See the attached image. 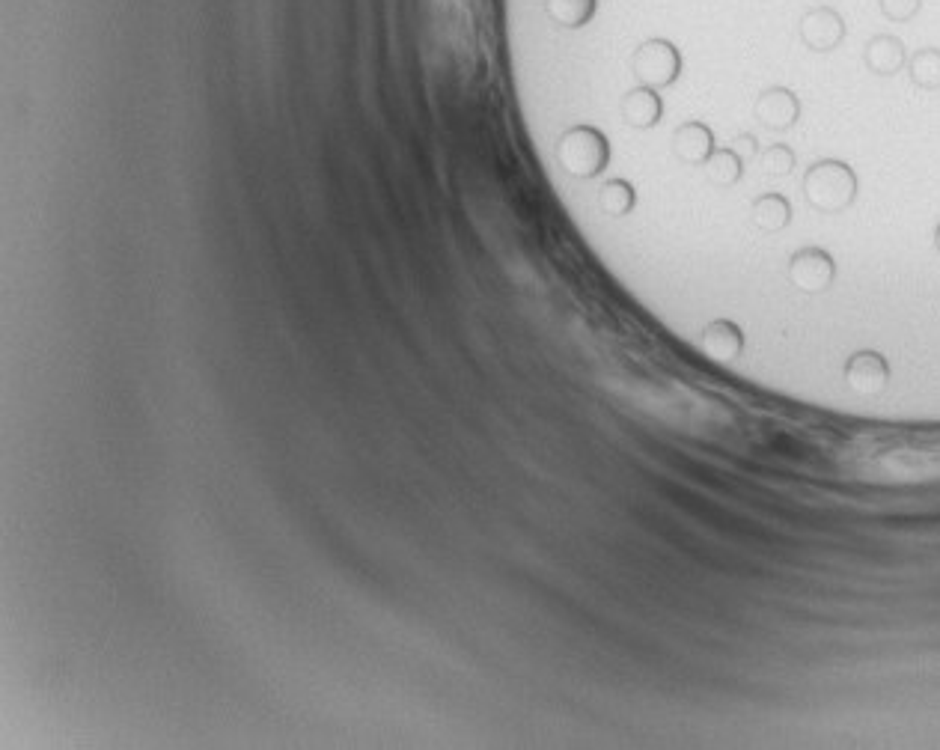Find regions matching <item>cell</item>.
I'll return each instance as SVG.
<instances>
[{"label":"cell","mask_w":940,"mask_h":750,"mask_svg":"<svg viewBox=\"0 0 940 750\" xmlns=\"http://www.w3.org/2000/svg\"><path fill=\"white\" fill-rule=\"evenodd\" d=\"M801 39L813 51H833L845 39V21L836 9L816 6L801 18Z\"/></svg>","instance_id":"cell-6"},{"label":"cell","mask_w":940,"mask_h":750,"mask_svg":"<svg viewBox=\"0 0 940 750\" xmlns=\"http://www.w3.org/2000/svg\"><path fill=\"white\" fill-rule=\"evenodd\" d=\"M878 3L890 21H911L923 6V0H878Z\"/></svg>","instance_id":"cell-18"},{"label":"cell","mask_w":940,"mask_h":750,"mask_svg":"<svg viewBox=\"0 0 940 750\" xmlns=\"http://www.w3.org/2000/svg\"><path fill=\"white\" fill-rule=\"evenodd\" d=\"M548 12L563 27H584L595 12V0H548Z\"/></svg>","instance_id":"cell-16"},{"label":"cell","mask_w":940,"mask_h":750,"mask_svg":"<svg viewBox=\"0 0 940 750\" xmlns=\"http://www.w3.org/2000/svg\"><path fill=\"white\" fill-rule=\"evenodd\" d=\"M750 215L762 233H780L792 224V203L783 194H762L756 197Z\"/></svg>","instance_id":"cell-13"},{"label":"cell","mask_w":940,"mask_h":750,"mask_svg":"<svg viewBox=\"0 0 940 750\" xmlns=\"http://www.w3.org/2000/svg\"><path fill=\"white\" fill-rule=\"evenodd\" d=\"M557 158L560 164L578 176V179H592L598 176L607 161H610V143L607 137L592 128V125H575L569 128L563 137H560V146H557Z\"/></svg>","instance_id":"cell-2"},{"label":"cell","mask_w":940,"mask_h":750,"mask_svg":"<svg viewBox=\"0 0 940 750\" xmlns=\"http://www.w3.org/2000/svg\"><path fill=\"white\" fill-rule=\"evenodd\" d=\"M634 203H637V194H634L631 182H625V179H610L598 191V206L604 215H613V218L628 215L634 209Z\"/></svg>","instance_id":"cell-14"},{"label":"cell","mask_w":940,"mask_h":750,"mask_svg":"<svg viewBox=\"0 0 940 750\" xmlns=\"http://www.w3.org/2000/svg\"><path fill=\"white\" fill-rule=\"evenodd\" d=\"M759 164L768 176H789L795 170V152L786 143H771L759 155Z\"/></svg>","instance_id":"cell-17"},{"label":"cell","mask_w":940,"mask_h":750,"mask_svg":"<svg viewBox=\"0 0 940 750\" xmlns=\"http://www.w3.org/2000/svg\"><path fill=\"white\" fill-rule=\"evenodd\" d=\"M756 120L765 128L774 131H786L798 123L801 117V102L789 87H768L759 99H756Z\"/></svg>","instance_id":"cell-7"},{"label":"cell","mask_w":940,"mask_h":750,"mask_svg":"<svg viewBox=\"0 0 940 750\" xmlns=\"http://www.w3.org/2000/svg\"><path fill=\"white\" fill-rule=\"evenodd\" d=\"M804 194H807L813 209H819L824 215H839L857 197V176H854V170L845 161L824 158V161H816L807 170Z\"/></svg>","instance_id":"cell-1"},{"label":"cell","mask_w":940,"mask_h":750,"mask_svg":"<svg viewBox=\"0 0 940 750\" xmlns=\"http://www.w3.org/2000/svg\"><path fill=\"white\" fill-rule=\"evenodd\" d=\"M661 114H664V102L658 96V90L652 87H637L631 90L625 99H622V117L625 123L634 125V128H652V125L661 123Z\"/></svg>","instance_id":"cell-11"},{"label":"cell","mask_w":940,"mask_h":750,"mask_svg":"<svg viewBox=\"0 0 940 750\" xmlns=\"http://www.w3.org/2000/svg\"><path fill=\"white\" fill-rule=\"evenodd\" d=\"M863 60H866L869 72H875V75H896V72L905 69L908 51H905V42L899 36L881 33V36L866 42Z\"/></svg>","instance_id":"cell-9"},{"label":"cell","mask_w":940,"mask_h":750,"mask_svg":"<svg viewBox=\"0 0 940 750\" xmlns=\"http://www.w3.org/2000/svg\"><path fill=\"white\" fill-rule=\"evenodd\" d=\"M700 346H703V352L711 361L729 364V361H735L744 352V331L732 319H714V322H708L703 328Z\"/></svg>","instance_id":"cell-8"},{"label":"cell","mask_w":940,"mask_h":750,"mask_svg":"<svg viewBox=\"0 0 940 750\" xmlns=\"http://www.w3.org/2000/svg\"><path fill=\"white\" fill-rule=\"evenodd\" d=\"M631 69L643 87L664 90L676 84V78L682 75V54L670 39H649L634 51Z\"/></svg>","instance_id":"cell-3"},{"label":"cell","mask_w":940,"mask_h":750,"mask_svg":"<svg viewBox=\"0 0 940 750\" xmlns=\"http://www.w3.org/2000/svg\"><path fill=\"white\" fill-rule=\"evenodd\" d=\"M908 75L923 90H940V48H920L908 60Z\"/></svg>","instance_id":"cell-15"},{"label":"cell","mask_w":940,"mask_h":750,"mask_svg":"<svg viewBox=\"0 0 940 750\" xmlns=\"http://www.w3.org/2000/svg\"><path fill=\"white\" fill-rule=\"evenodd\" d=\"M845 381L860 396H878L890 381V364L884 355H878L872 349L854 352L845 364Z\"/></svg>","instance_id":"cell-5"},{"label":"cell","mask_w":940,"mask_h":750,"mask_svg":"<svg viewBox=\"0 0 940 750\" xmlns=\"http://www.w3.org/2000/svg\"><path fill=\"white\" fill-rule=\"evenodd\" d=\"M935 245H938V250H940V224H938V230H935Z\"/></svg>","instance_id":"cell-19"},{"label":"cell","mask_w":940,"mask_h":750,"mask_svg":"<svg viewBox=\"0 0 940 750\" xmlns=\"http://www.w3.org/2000/svg\"><path fill=\"white\" fill-rule=\"evenodd\" d=\"M703 167L708 182L717 185V188H732V185H738L741 176H744V158H741V152H738L735 146H720V149H714Z\"/></svg>","instance_id":"cell-12"},{"label":"cell","mask_w":940,"mask_h":750,"mask_svg":"<svg viewBox=\"0 0 940 750\" xmlns=\"http://www.w3.org/2000/svg\"><path fill=\"white\" fill-rule=\"evenodd\" d=\"M714 134L705 123H685L676 128L673 134V152L685 161V164H705L708 155L714 152Z\"/></svg>","instance_id":"cell-10"},{"label":"cell","mask_w":940,"mask_h":750,"mask_svg":"<svg viewBox=\"0 0 940 750\" xmlns=\"http://www.w3.org/2000/svg\"><path fill=\"white\" fill-rule=\"evenodd\" d=\"M836 277V262L824 248H801L789 259V280L801 292H824Z\"/></svg>","instance_id":"cell-4"}]
</instances>
